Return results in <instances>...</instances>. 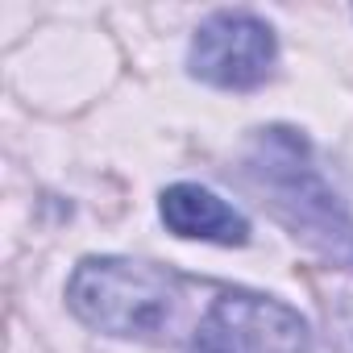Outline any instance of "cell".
Returning a JSON list of instances; mask_svg holds the SVG:
<instances>
[{
  "label": "cell",
  "instance_id": "cell-3",
  "mask_svg": "<svg viewBox=\"0 0 353 353\" xmlns=\"http://www.w3.org/2000/svg\"><path fill=\"white\" fill-rule=\"evenodd\" d=\"M312 336L299 312L262 295H221L188 353H307Z\"/></svg>",
  "mask_w": 353,
  "mask_h": 353
},
{
  "label": "cell",
  "instance_id": "cell-5",
  "mask_svg": "<svg viewBox=\"0 0 353 353\" xmlns=\"http://www.w3.org/2000/svg\"><path fill=\"white\" fill-rule=\"evenodd\" d=\"M158 212H162L170 233L192 237V241H216V245H245L250 241V221L233 204H225L221 196H212L208 188H196V183L166 188Z\"/></svg>",
  "mask_w": 353,
  "mask_h": 353
},
{
  "label": "cell",
  "instance_id": "cell-2",
  "mask_svg": "<svg viewBox=\"0 0 353 353\" xmlns=\"http://www.w3.org/2000/svg\"><path fill=\"white\" fill-rule=\"evenodd\" d=\"M71 312L108 336L158 341L174 324L179 287L174 279L150 262L133 258H88L75 266L67 283Z\"/></svg>",
  "mask_w": 353,
  "mask_h": 353
},
{
  "label": "cell",
  "instance_id": "cell-1",
  "mask_svg": "<svg viewBox=\"0 0 353 353\" xmlns=\"http://www.w3.org/2000/svg\"><path fill=\"white\" fill-rule=\"evenodd\" d=\"M245 183L312 250L336 262L353 258V221L320 179V170L307 162L303 137H295L291 129H262V137L245 154Z\"/></svg>",
  "mask_w": 353,
  "mask_h": 353
},
{
  "label": "cell",
  "instance_id": "cell-4",
  "mask_svg": "<svg viewBox=\"0 0 353 353\" xmlns=\"http://www.w3.org/2000/svg\"><path fill=\"white\" fill-rule=\"evenodd\" d=\"M274 59H279L274 30L262 17H254V13L225 9V13H212L196 30L188 67H192L196 79H204L212 88L250 92V88L270 79Z\"/></svg>",
  "mask_w": 353,
  "mask_h": 353
}]
</instances>
